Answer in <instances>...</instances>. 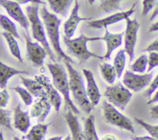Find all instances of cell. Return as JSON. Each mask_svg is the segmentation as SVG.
I'll use <instances>...</instances> for the list:
<instances>
[{
    "instance_id": "cell-1",
    "label": "cell",
    "mask_w": 158,
    "mask_h": 140,
    "mask_svg": "<svg viewBox=\"0 0 158 140\" xmlns=\"http://www.w3.org/2000/svg\"><path fill=\"white\" fill-rule=\"evenodd\" d=\"M40 14L43 20L48 38L56 55H58L59 58L63 59L64 62L73 63V60L63 52L61 45H60V26L61 25L62 20L59 18L55 14L49 12L46 9V5H44L41 8Z\"/></svg>"
},
{
    "instance_id": "cell-2",
    "label": "cell",
    "mask_w": 158,
    "mask_h": 140,
    "mask_svg": "<svg viewBox=\"0 0 158 140\" xmlns=\"http://www.w3.org/2000/svg\"><path fill=\"white\" fill-rule=\"evenodd\" d=\"M64 63L69 75L70 92L73 96L74 100L83 112L89 114L94 109V106L91 104L88 98L83 77L77 69H74L72 63L68 62H64Z\"/></svg>"
},
{
    "instance_id": "cell-3",
    "label": "cell",
    "mask_w": 158,
    "mask_h": 140,
    "mask_svg": "<svg viewBox=\"0 0 158 140\" xmlns=\"http://www.w3.org/2000/svg\"><path fill=\"white\" fill-rule=\"evenodd\" d=\"M48 69L52 75V84L60 93L63 95L66 106L72 110L75 114L80 113L79 109L76 107L70 98V87H69V76L65 68L59 63H48Z\"/></svg>"
},
{
    "instance_id": "cell-4",
    "label": "cell",
    "mask_w": 158,
    "mask_h": 140,
    "mask_svg": "<svg viewBox=\"0 0 158 140\" xmlns=\"http://www.w3.org/2000/svg\"><path fill=\"white\" fill-rule=\"evenodd\" d=\"M98 40H102V37H89L86 36L83 33H81L80 36L74 38L63 37V42L67 51L73 56L77 58L80 63L86 62L92 57L103 59V56L96 55L94 52H90L87 48V43L89 42H95Z\"/></svg>"
},
{
    "instance_id": "cell-5",
    "label": "cell",
    "mask_w": 158,
    "mask_h": 140,
    "mask_svg": "<svg viewBox=\"0 0 158 140\" xmlns=\"http://www.w3.org/2000/svg\"><path fill=\"white\" fill-rule=\"evenodd\" d=\"M39 6L40 5L32 4L26 7V13H27L28 19L31 25L32 37L45 48L50 59L52 61H56V55L51 49L47 40L44 23H43L40 18Z\"/></svg>"
},
{
    "instance_id": "cell-6",
    "label": "cell",
    "mask_w": 158,
    "mask_h": 140,
    "mask_svg": "<svg viewBox=\"0 0 158 140\" xmlns=\"http://www.w3.org/2000/svg\"><path fill=\"white\" fill-rule=\"evenodd\" d=\"M102 108L103 117L106 122L116 127L131 132V133L135 132L133 122L126 115L119 112L114 105L108 101H103Z\"/></svg>"
},
{
    "instance_id": "cell-7",
    "label": "cell",
    "mask_w": 158,
    "mask_h": 140,
    "mask_svg": "<svg viewBox=\"0 0 158 140\" xmlns=\"http://www.w3.org/2000/svg\"><path fill=\"white\" fill-rule=\"evenodd\" d=\"M104 95L110 103L123 111L131 100L133 94L130 89L121 83H117L114 86H107Z\"/></svg>"
},
{
    "instance_id": "cell-8",
    "label": "cell",
    "mask_w": 158,
    "mask_h": 140,
    "mask_svg": "<svg viewBox=\"0 0 158 140\" xmlns=\"http://www.w3.org/2000/svg\"><path fill=\"white\" fill-rule=\"evenodd\" d=\"M153 75V72L146 74H137L132 71H127L123 75V83L128 89L138 92L151 85Z\"/></svg>"
},
{
    "instance_id": "cell-9",
    "label": "cell",
    "mask_w": 158,
    "mask_h": 140,
    "mask_svg": "<svg viewBox=\"0 0 158 140\" xmlns=\"http://www.w3.org/2000/svg\"><path fill=\"white\" fill-rule=\"evenodd\" d=\"M127 26L124 32V50L127 55L130 57V62L134 60L135 55V46L137 44V33L140 24L137 18L126 19Z\"/></svg>"
},
{
    "instance_id": "cell-10",
    "label": "cell",
    "mask_w": 158,
    "mask_h": 140,
    "mask_svg": "<svg viewBox=\"0 0 158 140\" xmlns=\"http://www.w3.org/2000/svg\"><path fill=\"white\" fill-rule=\"evenodd\" d=\"M26 40V54L29 61L35 67H43L44 60L48 53L45 48L38 42H32L28 34L24 35Z\"/></svg>"
},
{
    "instance_id": "cell-11",
    "label": "cell",
    "mask_w": 158,
    "mask_h": 140,
    "mask_svg": "<svg viewBox=\"0 0 158 140\" xmlns=\"http://www.w3.org/2000/svg\"><path fill=\"white\" fill-rule=\"evenodd\" d=\"M136 3H134L132 6V7L127 11L125 12H117L115 14L109 15V16L106 17V18H101V19H97V20H90L88 22V26L93 29H102V28H107V26L114 25L115 23L119 22L122 21V20H126L128 18L131 16L134 12L136 11Z\"/></svg>"
},
{
    "instance_id": "cell-12",
    "label": "cell",
    "mask_w": 158,
    "mask_h": 140,
    "mask_svg": "<svg viewBox=\"0 0 158 140\" xmlns=\"http://www.w3.org/2000/svg\"><path fill=\"white\" fill-rule=\"evenodd\" d=\"M0 5L6 9L9 16L16 21L28 32L29 21L23 12L19 3L13 0H0Z\"/></svg>"
},
{
    "instance_id": "cell-13",
    "label": "cell",
    "mask_w": 158,
    "mask_h": 140,
    "mask_svg": "<svg viewBox=\"0 0 158 140\" xmlns=\"http://www.w3.org/2000/svg\"><path fill=\"white\" fill-rule=\"evenodd\" d=\"M35 79H36L43 86L49 102L51 103L56 112H58L62 104V98L59 93V91L56 89L53 84L50 82L49 78L46 75H36L35 76Z\"/></svg>"
},
{
    "instance_id": "cell-14",
    "label": "cell",
    "mask_w": 158,
    "mask_h": 140,
    "mask_svg": "<svg viewBox=\"0 0 158 140\" xmlns=\"http://www.w3.org/2000/svg\"><path fill=\"white\" fill-rule=\"evenodd\" d=\"M74 7L73 8L69 17L66 20L63 25V30H64L65 36L69 38H72L75 34L77 28L79 23L82 21H90L92 18H86V17H81L79 15V11L80 9V5L78 0H75Z\"/></svg>"
},
{
    "instance_id": "cell-15",
    "label": "cell",
    "mask_w": 158,
    "mask_h": 140,
    "mask_svg": "<svg viewBox=\"0 0 158 140\" xmlns=\"http://www.w3.org/2000/svg\"><path fill=\"white\" fill-rule=\"evenodd\" d=\"M83 73L86 80V93L88 98L93 106H97L102 95L94 78V73L90 70L86 69H83Z\"/></svg>"
},
{
    "instance_id": "cell-16",
    "label": "cell",
    "mask_w": 158,
    "mask_h": 140,
    "mask_svg": "<svg viewBox=\"0 0 158 140\" xmlns=\"http://www.w3.org/2000/svg\"><path fill=\"white\" fill-rule=\"evenodd\" d=\"M123 36H124V32L114 34L110 32L107 28L105 29V34L102 37V40L104 41L106 45V52L103 56V59H110L113 52L122 45Z\"/></svg>"
},
{
    "instance_id": "cell-17",
    "label": "cell",
    "mask_w": 158,
    "mask_h": 140,
    "mask_svg": "<svg viewBox=\"0 0 158 140\" xmlns=\"http://www.w3.org/2000/svg\"><path fill=\"white\" fill-rule=\"evenodd\" d=\"M64 118L70 130L71 140H84L83 132L82 131L76 114L68 109L67 112L64 115Z\"/></svg>"
},
{
    "instance_id": "cell-18",
    "label": "cell",
    "mask_w": 158,
    "mask_h": 140,
    "mask_svg": "<svg viewBox=\"0 0 158 140\" xmlns=\"http://www.w3.org/2000/svg\"><path fill=\"white\" fill-rule=\"evenodd\" d=\"M30 115L28 112L23 111L20 105L14 108V126L23 133L27 132L30 127Z\"/></svg>"
},
{
    "instance_id": "cell-19",
    "label": "cell",
    "mask_w": 158,
    "mask_h": 140,
    "mask_svg": "<svg viewBox=\"0 0 158 140\" xmlns=\"http://www.w3.org/2000/svg\"><path fill=\"white\" fill-rule=\"evenodd\" d=\"M0 87L2 89L6 88L8 81L12 77L17 75H29V72L27 71L19 70L15 68L10 67L3 62H0Z\"/></svg>"
},
{
    "instance_id": "cell-20",
    "label": "cell",
    "mask_w": 158,
    "mask_h": 140,
    "mask_svg": "<svg viewBox=\"0 0 158 140\" xmlns=\"http://www.w3.org/2000/svg\"><path fill=\"white\" fill-rule=\"evenodd\" d=\"M52 12L56 14L66 17L75 0H46Z\"/></svg>"
},
{
    "instance_id": "cell-21",
    "label": "cell",
    "mask_w": 158,
    "mask_h": 140,
    "mask_svg": "<svg viewBox=\"0 0 158 140\" xmlns=\"http://www.w3.org/2000/svg\"><path fill=\"white\" fill-rule=\"evenodd\" d=\"M20 78H21L23 86L33 96L40 98L45 93V90L43 86L36 79H31V78H28L23 76L20 77Z\"/></svg>"
},
{
    "instance_id": "cell-22",
    "label": "cell",
    "mask_w": 158,
    "mask_h": 140,
    "mask_svg": "<svg viewBox=\"0 0 158 140\" xmlns=\"http://www.w3.org/2000/svg\"><path fill=\"white\" fill-rule=\"evenodd\" d=\"M49 124L39 122L29 130V132L23 138L27 140H43L47 132Z\"/></svg>"
},
{
    "instance_id": "cell-23",
    "label": "cell",
    "mask_w": 158,
    "mask_h": 140,
    "mask_svg": "<svg viewBox=\"0 0 158 140\" xmlns=\"http://www.w3.org/2000/svg\"><path fill=\"white\" fill-rule=\"evenodd\" d=\"M83 132L84 140H100L96 130L95 118L94 115H89L85 120Z\"/></svg>"
},
{
    "instance_id": "cell-24",
    "label": "cell",
    "mask_w": 158,
    "mask_h": 140,
    "mask_svg": "<svg viewBox=\"0 0 158 140\" xmlns=\"http://www.w3.org/2000/svg\"><path fill=\"white\" fill-rule=\"evenodd\" d=\"M2 36L4 37L5 39H6V42H7L8 46H9V51H10V53L18 60L19 62L23 63V57H22L21 51H20L19 46L18 42L16 41V38L13 36V35H10V34L7 33V32H4L2 33Z\"/></svg>"
},
{
    "instance_id": "cell-25",
    "label": "cell",
    "mask_w": 158,
    "mask_h": 140,
    "mask_svg": "<svg viewBox=\"0 0 158 140\" xmlns=\"http://www.w3.org/2000/svg\"><path fill=\"white\" fill-rule=\"evenodd\" d=\"M100 69L103 79L109 84H114L117 77L114 66L109 63H102L100 65Z\"/></svg>"
},
{
    "instance_id": "cell-26",
    "label": "cell",
    "mask_w": 158,
    "mask_h": 140,
    "mask_svg": "<svg viewBox=\"0 0 158 140\" xmlns=\"http://www.w3.org/2000/svg\"><path fill=\"white\" fill-rule=\"evenodd\" d=\"M126 52L124 49H121L116 54L114 59V67L117 72V78H120L122 76L126 66Z\"/></svg>"
},
{
    "instance_id": "cell-27",
    "label": "cell",
    "mask_w": 158,
    "mask_h": 140,
    "mask_svg": "<svg viewBox=\"0 0 158 140\" xmlns=\"http://www.w3.org/2000/svg\"><path fill=\"white\" fill-rule=\"evenodd\" d=\"M125 0H100L99 12L100 13H110L120 10V3Z\"/></svg>"
},
{
    "instance_id": "cell-28",
    "label": "cell",
    "mask_w": 158,
    "mask_h": 140,
    "mask_svg": "<svg viewBox=\"0 0 158 140\" xmlns=\"http://www.w3.org/2000/svg\"><path fill=\"white\" fill-rule=\"evenodd\" d=\"M0 24H1L2 28L6 31V32L13 35L15 38L20 39V36L19 35L16 26L6 15H2V14L0 15Z\"/></svg>"
},
{
    "instance_id": "cell-29",
    "label": "cell",
    "mask_w": 158,
    "mask_h": 140,
    "mask_svg": "<svg viewBox=\"0 0 158 140\" xmlns=\"http://www.w3.org/2000/svg\"><path fill=\"white\" fill-rule=\"evenodd\" d=\"M148 66V56L145 54L140 55L134 63L131 65V69L135 73L143 74L147 70Z\"/></svg>"
},
{
    "instance_id": "cell-30",
    "label": "cell",
    "mask_w": 158,
    "mask_h": 140,
    "mask_svg": "<svg viewBox=\"0 0 158 140\" xmlns=\"http://www.w3.org/2000/svg\"><path fill=\"white\" fill-rule=\"evenodd\" d=\"M136 122L141 126L142 128L145 129L148 133L151 135V136L158 139V125H151L149 123L146 122L145 121L142 120L141 118H134Z\"/></svg>"
},
{
    "instance_id": "cell-31",
    "label": "cell",
    "mask_w": 158,
    "mask_h": 140,
    "mask_svg": "<svg viewBox=\"0 0 158 140\" xmlns=\"http://www.w3.org/2000/svg\"><path fill=\"white\" fill-rule=\"evenodd\" d=\"M12 89L21 97L22 100H23V102L26 106H30L32 104V102H33V98H32L33 95L27 89L20 87V86H15V87L12 88Z\"/></svg>"
},
{
    "instance_id": "cell-32",
    "label": "cell",
    "mask_w": 158,
    "mask_h": 140,
    "mask_svg": "<svg viewBox=\"0 0 158 140\" xmlns=\"http://www.w3.org/2000/svg\"><path fill=\"white\" fill-rule=\"evenodd\" d=\"M0 123L5 129L12 130V125H11V112L4 108L0 109Z\"/></svg>"
},
{
    "instance_id": "cell-33",
    "label": "cell",
    "mask_w": 158,
    "mask_h": 140,
    "mask_svg": "<svg viewBox=\"0 0 158 140\" xmlns=\"http://www.w3.org/2000/svg\"><path fill=\"white\" fill-rule=\"evenodd\" d=\"M40 98H41L42 101H43V113H42V115L38 118V121L39 122L43 123L45 120H46V117L48 116V115H49V112H50L51 108H52V105H51V103L49 102V99H48L47 96H46V92H45V93L43 95V96Z\"/></svg>"
},
{
    "instance_id": "cell-34",
    "label": "cell",
    "mask_w": 158,
    "mask_h": 140,
    "mask_svg": "<svg viewBox=\"0 0 158 140\" xmlns=\"http://www.w3.org/2000/svg\"><path fill=\"white\" fill-rule=\"evenodd\" d=\"M43 101H42L41 98H40L38 101H36L32 105V108L30 109V113H29V115H30V116L32 118H39L42 115V113H43Z\"/></svg>"
},
{
    "instance_id": "cell-35",
    "label": "cell",
    "mask_w": 158,
    "mask_h": 140,
    "mask_svg": "<svg viewBox=\"0 0 158 140\" xmlns=\"http://www.w3.org/2000/svg\"><path fill=\"white\" fill-rule=\"evenodd\" d=\"M158 66V52H150L148 55V72H150Z\"/></svg>"
},
{
    "instance_id": "cell-36",
    "label": "cell",
    "mask_w": 158,
    "mask_h": 140,
    "mask_svg": "<svg viewBox=\"0 0 158 140\" xmlns=\"http://www.w3.org/2000/svg\"><path fill=\"white\" fill-rule=\"evenodd\" d=\"M158 89V74L157 76L154 78V79L151 82V85L148 86V89H146V91L143 93V95L146 98H151L153 95V94L156 92Z\"/></svg>"
},
{
    "instance_id": "cell-37",
    "label": "cell",
    "mask_w": 158,
    "mask_h": 140,
    "mask_svg": "<svg viewBox=\"0 0 158 140\" xmlns=\"http://www.w3.org/2000/svg\"><path fill=\"white\" fill-rule=\"evenodd\" d=\"M157 0H143V9H142V15L146 16L151 9L154 8Z\"/></svg>"
},
{
    "instance_id": "cell-38",
    "label": "cell",
    "mask_w": 158,
    "mask_h": 140,
    "mask_svg": "<svg viewBox=\"0 0 158 140\" xmlns=\"http://www.w3.org/2000/svg\"><path fill=\"white\" fill-rule=\"evenodd\" d=\"M9 95L6 89H3L0 92V106L1 108H5L9 102Z\"/></svg>"
},
{
    "instance_id": "cell-39",
    "label": "cell",
    "mask_w": 158,
    "mask_h": 140,
    "mask_svg": "<svg viewBox=\"0 0 158 140\" xmlns=\"http://www.w3.org/2000/svg\"><path fill=\"white\" fill-rule=\"evenodd\" d=\"M144 52H158V38L157 39L154 40L153 42H151L146 49H143Z\"/></svg>"
},
{
    "instance_id": "cell-40",
    "label": "cell",
    "mask_w": 158,
    "mask_h": 140,
    "mask_svg": "<svg viewBox=\"0 0 158 140\" xmlns=\"http://www.w3.org/2000/svg\"><path fill=\"white\" fill-rule=\"evenodd\" d=\"M13 1L19 3L20 5H25L26 3L31 2L32 4H37V5H46V3L42 0H13Z\"/></svg>"
},
{
    "instance_id": "cell-41",
    "label": "cell",
    "mask_w": 158,
    "mask_h": 140,
    "mask_svg": "<svg viewBox=\"0 0 158 140\" xmlns=\"http://www.w3.org/2000/svg\"><path fill=\"white\" fill-rule=\"evenodd\" d=\"M150 113H151V118H154V119H158V104L153 106L150 109Z\"/></svg>"
},
{
    "instance_id": "cell-42",
    "label": "cell",
    "mask_w": 158,
    "mask_h": 140,
    "mask_svg": "<svg viewBox=\"0 0 158 140\" xmlns=\"http://www.w3.org/2000/svg\"><path fill=\"white\" fill-rule=\"evenodd\" d=\"M132 140H158L157 138H154L152 136H148V135H144V136H135L131 138Z\"/></svg>"
},
{
    "instance_id": "cell-43",
    "label": "cell",
    "mask_w": 158,
    "mask_h": 140,
    "mask_svg": "<svg viewBox=\"0 0 158 140\" xmlns=\"http://www.w3.org/2000/svg\"><path fill=\"white\" fill-rule=\"evenodd\" d=\"M158 102V89L155 92L154 95H153L152 98H151V99L148 102L147 104L148 105H151V104H154V103Z\"/></svg>"
},
{
    "instance_id": "cell-44",
    "label": "cell",
    "mask_w": 158,
    "mask_h": 140,
    "mask_svg": "<svg viewBox=\"0 0 158 140\" xmlns=\"http://www.w3.org/2000/svg\"><path fill=\"white\" fill-rule=\"evenodd\" d=\"M100 140H118V139H117L114 135H111V134H106V135H103Z\"/></svg>"
},
{
    "instance_id": "cell-45",
    "label": "cell",
    "mask_w": 158,
    "mask_h": 140,
    "mask_svg": "<svg viewBox=\"0 0 158 140\" xmlns=\"http://www.w3.org/2000/svg\"><path fill=\"white\" fill-rule=\"evenodd\" d=\"M149 31L150 32H157L158 31V21L156 22L155 23L151 25L149 28Z\"/></svg>"
},
{
    "instance_id": "cell-46",
    "label": "cell",
    "mask_w": 158,
    "mask_h": 140,
    "mask_svg": "<svg viewBox=\"0 0 158 140\" xmlns=\"http://www.w3.org/2000/svg\"><path fill=\"white\" fill-rule=\"evenodd\" d=\"M62 138H63V137L62 136H53L52 137V138H49V140H62Z\"/></svg>"
},
{
    "instance_id": "cell-47",
    "label": "cell",
    "mask_w": 158,
    "mask_h": 140,
    "mask_svg": "<svg viewBox=\"0 0 158 140\" xmlns=\"http://www.w3.org/2000/svg\"><path fill=\"white\" fill-rule=\"evenodd\" d=\"M63 140H71V136L70 135H67V136H66Z\"/></svg>"
},
{
    "instance_id": "cell-48",
    "label": "cell",
    "mask_w": 158,
    "mask_h": 140,
    "mask_svg": "<svg viewBox=\"0 0 158 140\" xmlns=\"http://www.w3.org/2000/svg\"><path fill=\"white\" fill-rule=\"evenodd\" d=\"M95 1L96 0H87V2L89 3V4H93V3H94Z\"/></svg>"
},
{
    "instance_id": "cell-49",
    "label": "cell",
    "mask_w": 158,
    "mask_h": 140,
    "mask_svg": "<svg viewBox=\"0 0 158 140\" xmlns=\"http://www.w3.org/2000/svg\"><path fill=\"white\" fill-rule=\"evenodd\" d=\"M0 138H1V140H4V137H3L2 132H1V134H0Z\"/></svg>"
},
{
    "instance_id": "cell-50",
    "label": "cell",
    "mask_w": 158,
    "mask_h": 140,
    "mask_svg": "<svg viewBox=\"0 0 158 140\" xmlns=\"http://www.w3.org/2000/svg\"><path fill=\"white\" fill-rule=\"evenodd\" d=\"M13 140H21V139H20V138H19V137L14 136V137H13Z\"/></svg>"
}]
</instances>
